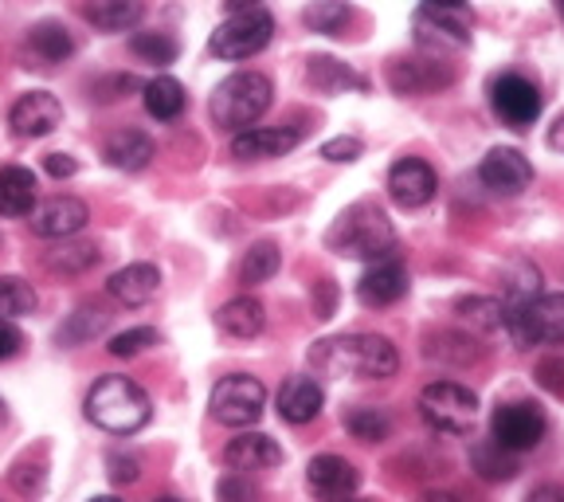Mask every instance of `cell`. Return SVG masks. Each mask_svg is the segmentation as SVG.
Wrapping results in <instances>:
<instances>
[{"label":"cell","instance_id":"cell-1","mask_svg":"<svg viewBox=\"0 0 564 502\" xmlns=\"http://www.w3.org/2000/svg\"><path fill=\"white\" fill-rule=\"evenodd\" d=\"M310 365L322 377L384 381V377H397L400 353L384 334H341L317 342L310 350Z\"/></svg>","mask_w":564,"mask_h":502},{"label":"cell","instance_id":"cell-2","mask_svg":"<svg viewBox=\"0 0 564 502\" xmlns=\"http://www.w3.org/2000/svg\"><path fill=\"white\" fill-rule=\"evenodd\" d=\"M326 244L329 252H337L345 259H372V264H380V259L397 252V228H392V221L377 204L361 201L337 216V224L326 232Z\"/></svg>","mask_w":564,"mask_h":502},{"label":"cell","instance_id":"cell-3","mask_svg":"<svg viewBox=\"0 0 564 502\" xmlns=\"http://www.w3.org/2000/svg\"><path fill=\"white\" fill-rule=\"evenodd\" d=\"M87 416L110 436H133L145 428L153 416V405L145 388L130 377H102L87 397Z\"/></svg>","mask_w":564,"mask_h":502},{"label":"cell","instance_id":"cell-4","mask_svg":"<svg viewBox=\"0 0 564 502\" xmlns=\"http://www.w3.org/2000/svg\"><path fill=\"white\" fill-rule=\"evenodd\" d=\"M274 35V17L263 0H228V17L212 32V55L220 60H251Z\"/></svg>","mask_w":564,"mask_h":502},{"label":"cell","instance_id":"cell-5","mask_svg":"<svg viewBox=\"0 0 564 502\" xmlns=\"http://www.w3.org/2000/svg\"><path fill=\"white\" fill-rule=\"evenodd\" d=\"M271 95H274V87L263 71H236V75H228V79L216 87V95H212V118H216V126H224V130L243 133L271 110Z\"/></svg>","mask_w":564,"mask_h":502},{"label":"cell","instance_id":"cell-6","mask_svg":"<svg viewBox=\"0 0 564 502\" xmlns=\"http://www.w3.org/2000/svg\"><path fill=\"white\" fill-rule=\"evenodd\" d=\"M506 334L518 350L564 342V295H533L506 310Z\"/></svg>","mask_w":564,"mask_h":502},{"label":"cell","instance_id":"cell-7","mask_svg":"<svg viewBox=\"0 0 564 502\" xmlns=\"http://www.w3.org/2000/svg\"><path fill=\"white\" fill-rule=\"evenodd\" d=\"M420 416L427 420V428L447 436H467L475 428L478 416V397L458 381H432L420 393Z\"/></svg>","mask_w":564,"mask_h":502},{"label":"cell","instance_id":"cell-8","mask_svg":"<svg viewBox=\"0 0 564 502\" xmlns=\"http://www.w3.org/2000/svg\"><path fill=\"white\" fill-rule=\"evenodd\" d=\"M415 44L427 52H458L470 44V28L475 17L467 12V4H423L412 17Z\"/></svg>","mask_w":564,"mask_h":502},{"label":"cell","instance_id":"cell-9","mask_svg":"<svg viewBox=\"0 0 564 502\" xmlns=\"http://www.w3.org/2000/svg\"><path fill=\"white\" fill-rule=\"evenodd\" d=\"M541 87L529 75L521 71H502V75H494L490 83V110L498 122H506L510 130H525L541 118Z\"/></svg>","mask_w":564,"mask_h":502},{"label":"cell","instance_id":"cell-10","mask_svg":"<svg viewBox=\"0 0 564 502\" xmlns=\"http://www.w3.org/2000/svg\"><path fill=\"white\" fill-rule=\"evenodd\" d=\"M545 432H549V420L541 413V405H533V400H506L490 416V440L498 448L513 451V456L533 451L545 440Z\"/></svg>","mask_w":564,"mask_h":502},{"label":"cell","instance_id":"cell-11","mask_svg":"<svg viewBox=\"0 0 564 502\" xmlns=\"http://www.w3.org/2000/svg\"><path fill=\"white\" fill-rule=\"evenodd\" d=\"M208 408H212V416L220 424H228V428H251L267 408V388L259 377L231 373V377H224L220 385L212 388Z\"/></svg>","mask_w":564,"mask_h":502},{"label":"cell","instance_id":"cell-12","mask_svg":"<svg viewBox=\"0 0 564 502\" xmlns=\"http://www.w3.org/2000/svg\"><path fill=\"white\" fill-rule=\"evenodd\" d=\"M478 181L490 189L494 196H521L533 181V165L525 161L521 150H510V146H498L482 158L478 165Z\"/></svg>","mask_w":564,"mask_h":502},{"label":"cell","instance_id":"cell-13","mask_svg":"<svg viewBox=\"0 0 564 502\" xmlns=\"http://www.w3.org/2000/svg\"><path fill=\"white\" fill-rule=\"evenodd\" d=\"M306 487L317 502H345L361 487V471L341 456H317L306 468Z\"/></svg>","mask_w":564,"mask_h":502},{"label":"cell","instance_id":"cell-14","mask_svg":"<svg viewBox=\"0 0 564 502\" xmlns=\"http://www.w3.org/2000/svg\"><path fill=\"white\" fill-rule=\"evenodd\" d=\"M59 122H63V103L52 90H28L9 110V126L17 138H47Z\"/></svg>","mask_w":564,"mask_h":502},{"label":"cell","instance_id":"cell-15","mask_svg":"<svg viewBox=\"0 0 564 502\" xmlns=\"http://www.w3.org/2000/svg\"><path fill=\"white\" fill-rule=\"evenodd\" d=\"M435 189H440L435 169L420 158H400L397 165L388 169V196L400 209H423L435 196Z\"/></svg>","mask_w":564,"mask_h":502},{"label":"cell","instance_id":"cell-16","mask_svg":"<svg viewBox=\"0 0 564 502\" xmlns=\"http://www.w3.org/2000/svg\"><path fill=\"white\" fill-rule=\"evenodd\" d=\"M90 221V209L79 196H52L40 209H32V232L44 239H67L83 232Z\"/></svg>","mask_w":564,"mask_h":502},{"label":"cell","instance_id":"cell-17","mask_svg":"<svg viewBox=\"0 0 564 502\" xmlns=\"http://www.w3.org/2000/svg\"><path fill=\"white\" fill-rule=\"evenodd\" d=\"M302 141V130H291V126H256V130L236 133L231 141V153L239 161H271L291 153L294 146Z\"/></svg>","mask_w":564,"mask_h":502},{"label":"cell","instance_id":"cell-18","mask_svg":"<svg viewBox=\"0 0 564 502\" xmlns=\"http://www.w3.org/2000/svg\"><path fill=\"white\" fill-rule=\"evenodd\" d=\"M408 295V271L397 264V259H380L377 267H369V271L357 279V299L365 302V307H392V302H400Z\"/></svg>","mask_w":564,"mask_h":502},{"label":"cell","instance_id":"cell-19","mask_svg":"<svg viewBox=\"0 0 564 502\" xmlns=\"http://www.w3.org/2000/svg\"><path fill=\"white\" fill-rule=\"evenodd\" d=\"M224 463L231 471H267V468H279L282 463V448L263 432H243L224 448Z\"/></svg>","mask_w":564,"mask_h":502},{"label":"cell","instance_id":"cell-20","mask_svg":"<svg viewBox=\"0 0 564 502\" xmlns=\"http://www.w3.org/2000/svg\"><path fill=\"white\" fill-rule=\"evenodd\" d=\"M106 291H110L115 302H122V307H145L161 291V271L153 264H130L110 275Z\"/></svg>","mask_w":564,"mask_h":502},{"label":"cell","instance_id":"cell-21","mask_svg":"<svg viewBox=\"0 0 564 502\" xmlns=\"http://www.w3.org/2000/svg\"><path fill=\"white\" fill-rule=\"evenodd\" d=\"M326 405V393L314 377H291L279 388V416L286 424H310Z\"/></svg>","mask_w":564,"mask_h":502},{"label":"cell","instance_id":"cell-22","mask_svg":"<svg viewBox=\"0 0 564 502\" xmlns=\"http://www.w3.org/2000/svg\"><path fill=\"white\" fill-rule=\"evenodd\" d=\"M388 83L400 90V95H427L435 87H447L451 71H443L432 60H392L388 67Z\"/></svg>","mask_w":564,"mask_h":502},{"label":"cell","instance_id":"cell-23","mask_svg":"<svg viewBox=\"0 0 564 502\" xmlns=\"http://www.w3.org/2000/svg\"><path fill=\"white\" fill-rule=\"evenodd\" d=\"M153 153H158V146H153L150 133L141 130H118L102 146V158L115 169H126V173H141L153 161Z\"/></svg>","mask_w":564,"mask_h":502},{"label":"cell","instance_id":"cell-24","mask_svg":"<svg viewBox=\"0 0 564 502\" xmlns=\"http://www.w3.org/2000/svg\"><path fill=\"white\" fill-rule=\"evenodd\" d=\"M35 209V173L24 165L0 169V216H32Z\"/></svg>","mask_w":564,"mask_h":502},{"label":"cell","instance_id":"cell-25","mask_svg":"<svg viewBox=\"0 0 564 502\" xmlns=\"http://www.w3.org/2000/svg\"><path fill=\"white\" fill-rule=\"evenodd\" d=\"M216 322H220V330L231 338H256L267 322V310H263V302L251 299V295H239V299L224 302Z\"/></svg>","mask_w":564,"mask_h":502},{"label":"cell","instance_id":"cell-26","mask_svg":"<svg viewBox=\"0 0 564 502\" xmlns=\"http://www.w3.org/2000/svg\"><path fill=\"white\" fill-rule=\"evenodd\" d=\"M145 110H150L158 122H173L185 110V87L173 79V75H158V79L145 83Z\"/></svg>","mask_w":564,"mask_h":502},{"label":"cell","instance_id":"cell-27","mask_svg":"<svg viewBox=\"0 0 564 502\" xmlns=\"http://www.w3.org/2000/svg\"><path fill=\"white\" fill-rule=\"evenodd\" d=\"M141 0H95L87 9V20L102 32H126L141 20Z\"/></svg>","mask_w":564,"mask_h":502},{"label":"cell","instance_id":"cell-28","mask_svg":"<svg viewBox=\"0 0 564 502\" xmlns=\"http://www.w3.org/2000/svg\"><path fill=\"white\" fill-rule=\"evenodd\" d=\"M306 79L314 83L317 90H326V95H337V90H345V87H365V79L357 75V71L329 60V55H314V60H310Z\"/></svg>","mask_w":564,"mask_h":502},{"label":"cell","instance_id":"cell-29","mask_svg":"<svg viewBox=\"0 0 564 502\" xmlns=\"http://www.w3.org/2000/svg\"><path fill=\"white\" fill-rule=\"evenodd\" d=\"M28 47H32V52L40 55L44 63H63L70 52H75L67 28L55 24V20H44V24H35L32 32H28Z\"/></svg>","mask_w":564,"mask_h":502},{"label":"cell","instance_id":"cell-30","mask_svg":"<svg viewBox=\"0 0 564 502\" xmlns=\"http://www.w3.org/2000/svg\"><path fill=\"white\" fill-rule=\"evenodd\" d=\"M470 463H475V471L482 479H490V483H506V479L518 476V459H513V451L498 448V444H478L475 451H470Z\"/></svg>","mask_w":564,"mask_h":502},{"label":"cell","instance_id":"cell-31","mask_svg":"<svg viewBox=\"0 0 564 502\" xmlns=\"http://www.w3.org/2000/svg\"><path fill=\"white\" fill-rule=\"evenodd\" d=\"M40 307V295L20 275H0V318H24Z\"/></svg>","mask_w":564,"mask_h":502},{"label":"cell","instance_id":"cell-32","mask_svg":"<svg viewBox=\"0 0 564 502\" xmlns=\"http://www.w3.org/2000/svg\"><path fill=\"white\" fill-rule=\"evenodd\" d=\"M302 20H306V28H314L322 35H341L345 24L352 20V9L349 0H314Z\"/></svg>","mask_w":564,"mask_h":502},{"label":"cell","instance_id":"cell-33","mask_svg":"<svg viewBox=\"0 0 564 502\" xmlns=\"http://www.w3.org/2000/svg\"><path fill=\"white\" fill-rule=\"evenodd\" d=\"M279 264H282V252L271 244V239H263V244L251 247V252L243 256V264H239V282H247V287L267 282L274 271H279Z\"/></svg>","mask_w":564,"mask_h":502},{"label":"cell","instance_id":"cell-34","mask_svg":"<svg viewBox=\"0 0 564 502\" xmlns=\"http://www.w3.org/2000/svg\"><path fill=\"white\" fill-rule=\"evenodd\" d=\"M345 428L352 432V440H361V444H380L392 432L388 416L377 413V408H352V413L345 416Z\"/></svg>","mask_w":564,"mask_h":502},{"label":"cell","instance_id":"cell-35","mask_svg":"<svg viewBox=\"0 0 564 502\" xmlns=\"http://www.w3.org/2000/svg\"><path fill=\"white\" fill-rule=\"evenodd\" d=\"M455 310L478 330H502L506 327V302H498V299H458Z\"/></svg>","mask_w":564,"mask_h":502},{"label":"cell","instance_id":"cell-36","mask_svg":"<svg viewBox=\"0 0 564 502\" xmlns=\"http://www.w3.org/2000/svg\"><path fill=\"white\" fill-rule=\"evenodd\" d=\"M133 55H141V60L150 63H173L176 60V40L165 32H138L130 40Z\"/></svg>","mask_w":564,"mask_h":502},{"label":"cell","instance_id":"cell-37","mask_svg":"<svg viewBox=\"0 0 564 502\" xmlns=\"http://www.w3.org/2000/svg\"><path fill=\"white\" fill-rule=\"evenodd\" d=\"M102 327H106V314H102V310L83 307L79 314L70 318L67 327L59 330V345H79V342H87V338H95Z\"/></svg>","mask_w":564,"mask_h":502},{"label":"cell","instance_id":"cell-38","mask_svg":"<svg viewBox=\"0 0 564 502\" xmlns=\"http://www.w3.org/2000/svg\"><path fill=\"white\" fill-rule=\"evenodd\" d=\"M150 345H158V330L133 327V330H126V334L110 338V345H106V350L115 353V357H138V353L150 350Z\"/></svg>","mask_w":564,"mask_h":502},{"label":"cell","instance_id":"cell-39","mask_svg":"<svg viewBox=\"0 0 564 502\" xmlns=\"http://www.w3.org/2000/svg\"><path fill=\"white\" fill-rule=\"evenodd\" d=\"M90 264H98V252L90 244H79V247H67V252H63V256H55L52 259V267L55 271H83V267H90Z\"/></svg>","mask_w":564,"mask_h":502},{"label":"cell","instance_id":"cell-40","mask_svg":"<svg viewBox=\"0 0 564 502\" xmlns=\"http://www.w3.org/2000/svg\"><path fill=\"white\" fill-rule=\"evenodd\" d=\"M365 153V146H361V138H329L326 146H322V158L326 161H357Z\"/></svg>","mask_w":564,"mask_h":502},{"label":"cell","instance_id":"cell-41","mask_svg":"<svg viewBox=\"0 0 564 502\" xmlns=\"http://www.w3.org/2000/svg\"><path fill=\"white\" fill-rule=\"evenodd\" d=\"M106 468H110L115 483H133V479H138V459L122 456V451H110V456H106Z\"/></svg>","mask_w":564,"mask_h":502},{"label":"cell","instance_id":"cell-42","mask_svg":"<svg viewBox=\"0 0 564 502\" xmlns=\"http://www.w3.org/2000/svg\"><path fill=\"white\" fill-rule=\"evenodd\" d=\"M220 499L224 502H251V499H256V487L243 483V479H239V471H236V476L220 483Z\"/></svg>","mask_w":564,"mask_h":502},{"label":"cell","instance_id":"cell-43","mask_svg":"<svg viewBox=\"0 0 564 502\" xmlns=\"http://www.w3.org/2000/svg\"><path fill=\"white\" fill-rule=\"evenodd\" d=\"M20 345H24L20 330H17V327H9V322H0V362H9V357H17Z\"/></svg>","mask_w":564,"mask_h":502},{"label":"cell","instance_id":"cell-44","mask_svg":"<svg viewBox=\"0 0 564 502\" xmlns=\"http://www.w3.org/2000/svg\"><path fill=\"white\" fill-rule=\"evenodd\" d=\"M44 165H47V173H52V177H75V173H79V161L67 158V153H47Z\"/></svg>","mask_w":564,"mask_h":502},{"label":"cell","instance_id":"cell-45","mask_svg":"<svg viewBox=\"0 0 564 502\" xmlns=\"http://www.w3.org/2000/svg\"><path fill=\"white\" fill-rule=\"evenodd\" d=\"M525 502H564V487H556V483H545V487H538V491L529 494Z\"/></svg>","mask_w":564,"mask_h":502},{"label":"cell","instance_id":"cell-46","mask_svg":"<svg viewBox=\"0 0 564 502\" xmlns=\"http://www.w3.org/2000/svg\"><path fill=\"white\" fill-rule=\"evenodd\" d=\"M549 146H553L556 153H564V118H556V122L549 126Z\"/></svg>","mask_w":564,"mask_h":502},{"label":"cell","instance_id":"cell-47","mask_svg":"<svg viewBox=\"0 0 564 502\" xmlns=\"http://www.w3.org/2000/svg\"><path fill=\"white\" fill-rule=\"evenodd\" d=\"M423 502H463V499H458V494H447V491H427Z\"/></svg>","mask_w":564,"mask_h":502},{"label":"cell","instance_id":"cell-48","mask_svg":"<svg viewBox=\"0 0 564 502\" xmlns=\"http://www.w3.org/2000/svg\"><path fill=\"white\" fill-rule=\"evenodd\" d=\"M423 4H467V0H423Z\"/></svg>","mask_w":564,"mask_h":502},{"label":"cell","instance_id":"cell-49","mask_svg":"<svg viewBox=\"0 0 564 502\" xmlns=\"http://www.w3.org/2000/svg\"><path fill=\"white\" fill-rule=\"evenodd\" d=\"M90 502H118L115 494H98V499H90Z\"/></svg>","mask_w":564,"mask_h":502},{"label":"cell","instance_id":"cell-50","mask_svg":"<svg viewBox=\"0 0 564 502\" xmlns=\"http://www.w3.org/2000/svg\"><path fill=\"white\" fill-rule=\"evenodd\" d=\"M153 502H181V499H173V494H161V499H153Z\"/></svg>","mask_w":564,"mask_h":502},{"label":"cell","instance_id":"cell-51","mask_svg":"<svg viewBox=\"0 0 564 502\" xmlns=\"http://www.w3.org/2000/svg\"><path fill=\"white\" fill-rule=\"evenodd\" d=\"M553 4H556V12H561V20H564V0H553Z\"/></svg>","mask_w":564,"mask_h":502},{"label":"cell","instance_id":"cell-52","mask_svg":"<svg viewBox=\"0 0 564 502\" xmlns=\"http://www.w3.org/2000/svg\"><path fill=\"white\" fill-rule=\"evenodd\" d=\"M4 416H9V413H4V400H0V424H4Z\"/></svg>","mask_w":564,"mask_h":502},{"label":"cell","instance_id":"cell-53","mask_svg":"<svg viewBox=\"0 0 564 502\" xmlns=\"http://www.w3.org/2000/svg\"><path fill=\"white\" fill-rule=\"evenodd\" d=\"M345 502H377V499H345Z\"/></svg>","mask_w":564,"mask_h":502}]
</instances>
